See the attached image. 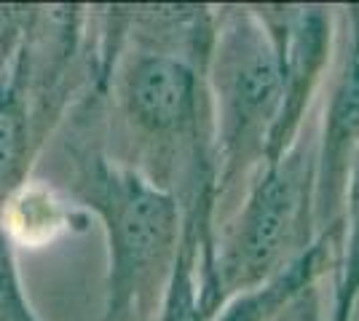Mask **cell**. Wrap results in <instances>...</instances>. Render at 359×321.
Here are the masks:
<instances>
[{"label": "cell", "instance_id": "6da1fadb", "mask_svg": "<svg viewBox=\"0 0 359 321\" xmlns=\"http://www.w3.org/2000/svg\"><path fill=\"white\" fill-rule=\"evenodd\" d=\"M207 57L212 107V222L228 201L244 196L266 166L282 113L279 48L260 6H228L215 16Z\"/></svg>", "mask_w": 359, "mask_h": 321}, {"label": "cell", "instance_id": "7a4b0ae2", "mask_svg": "<svg viewBox=\"0 0 359 321\" xmlns=\"http://www.w3.org/2000/svg\"><path fill=\"white\" fill-rule=\"evenodd\" d=\"M75 196L102 222L107 284L102 321H145L164 300L182 246L180 199L132 166L91 155L81 164Z\"/></svg>", "mask_w": 359, "mask_h": 321}, {"label": "cell", "instance_id": "3957f363", "mask_svg": "<svg viewBox=\"0 0 359 321\" xmlns=\"http://www.w3.org/2000/svg\"><path fill=\"white\" fill-rule=\"evenodd\" d=\"M316 139H303L279 161L260 166L231 212L220 244L198 265V297L207 316L282 273L314 244Z\"/></svg>", "mask_w": 359, "mask_h": 321}, {"label": "cell", "instance_id": "277c9868", "mask_svg": "<svg viewBox=\"0 0 359 321\" xmlns=\"http://www.w3.org/2000/svg\"><path fill=\"white\" fill-rule=\"evenodd\" d=\"M123 110L140 134L188 150L215 177L207 62L196 67L166 51L140 54L123 76Z\"/></svg>", "mask_w": 359, "mask_h": 321}, {"label": "cell", "instance_id": "5b68a950", "mask_svg": "<svg viewBox=\"0 0 359 321\" xmlns=\"http://www.w3.org/2000/svg\"><path fill=\"white\" fill-rule=\"evenodd\" d=\"M279 48L282 113L266 164L279 161L298 142L303 118L332 54V14L322 6H260Z\"/></svg>", "mask_w": 359, "mask_h": 321}, {"label": "cell", "instance_id": "8992f818", "mask_svg": "<svg viewBox=\"0 0 359 321\" xmlns=\"http://www.w3.org/2000/svg\"><path fill=\"white\" fill-rule=\"evenodd\" d=\"M359 150V6L346 8V46L316 137L314 230H341L346 177Z\"/></svg>", "mask_w": 359, "mask_h": 321}, {"label": "cell", "instance_id": "52a82bcc", "mask_svg": "<svg viewBox=\"0 0 359 321\" xmlns=\"http://www.w3.org/2000/svg\"><path fill=\"white\" fill-rule=\"evenodd\" d=\"M338 255H335V287L330 321H348L359 300V150L351 161L344 190V209L338 222Z\"/></svg>", "mask_w": 359, "mask_h": 321}, {"label": "cell", "instance_id": "ba28073f", "mask_svg": "<svg viewBox=\"0 0 359 321\" xmlns=\"http://www.w3.org/2000/svg\"><path fill=\"white\" fill-rule=\"evenodd\" d=\"M27 166V107L14 83H0V209Z\"/></svg>", "mask_w": 359, "mask_h": 321}, {"label": "cell", "instance_id": "9c48e42d", "mask_svg": "<svg viewBox=\"0 0 359 321\" xmlns=\"http://www.w3.org/2000/svg\"><path fill=\"white\" fill-rule=\"evenodd\" d=\"M201 255V238H196L191 228L182 233V246H180V257L175 265V273L169 281L158 321H212L207 311L201 308L198 297V284H196V262Z\"/></svg>", "mask_w": 359, "mask_h": 321}, {"label": "cell", "instance_id": "30bf717a", "mask_svg": "<svg viewBox=\"0 0 359 321\" xmlns=\"http://www.w3.org/2000/svg\"><path fill=\"white\" fill-rule=\"evenodd\" d=\"M0 321H41L32 313L16 273L11 236L0 225Z\"/></svg>", "mask_w": 359, "mask_h": 321}, {"label": "cell", "instance_id": "8fae6325", "mask_svg": "<svg viewBox=\"0 0 359 321\" xmlns=\"http://www.w3.org/2000/svg\"><path fill=\"white\" fill-rule=\"evenodd\" d=\"M311 294H314V290L306 292L303 297H298L276 321H319V313H316L314 303H311Z\"/></svg>", "mask_w": 359, "mask_h": 321}, {"label": "cell", "instance_id": "7c38bea8", "mask_svg": "<svg viewBox=\"0 0 359 321\" xmlns=\"http://www.w3.org/2000/svg\"><path fill=\"white\" fill-rule=\"evenodd\" d=\"M348 321H359V300H357V306H354V313H351V319Z\"/></svg>", "mask_w": 359, "mask_h": 321}]
</instances>
